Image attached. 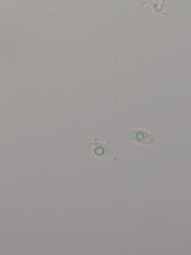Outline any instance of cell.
I'll return each mask as SVG.
<instances>
[{"mask_svg":"<svg viewBox=\"0 0 191 255\" xmlns=\"http://www.w3.org/2000/svg\"><path fill=\"white\" fill-rule=\"evenodd\" d=\"M129 138L135 142L144 144V145H149L154 142L153 136L143 130L132 131L129 135Z\"/></svg>","mask_w":191,"mask_h":255,"instance_id":"obj_1","label":"cell"}]
</instances>
